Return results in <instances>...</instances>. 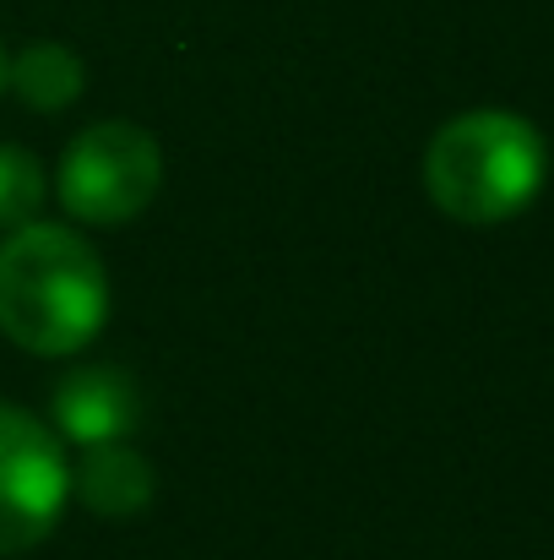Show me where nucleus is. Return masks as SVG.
<instances>
[{"instance_id":"obj_2","label":"nucleus","mask_w":554,"mask_h":560,"mask_svg":"<svg viewBox=\"0 0 554 560\" xmlns=\"http://www.w3.org/2000/svg\"><path fill=\"white\" fill-rule=\"evenodd\" d=\"M550 175V148L533 120L511 109H468L429 137L424 190L457 223L517 218Z\"/></svg>"},{"instance_id":"obj_1","label":"nucleus","mask_w":554,"mask_h":560,"mask_svg":"<svg viewBox=\"0 0 554 560\" xmlns=\"http://www.w3.org/2000/svg\"><path fill=\"white\" fill-rule=\"evenodd\" d=\"M109 322V272L66 223L11 229L0 245V332L38 360H66Z\"/></svg>"},{"instance_id":"obj_7","label":"nucleus","mask_w":554,"mask_h":560,"mask_svg":"<svg viewBox=\"0 0 554 560\" xmlns=\"http://www.w3.org/2000/svg\"><path fill=\"white\" fill-rule=\"evenodd\" d=\"M5 88L27 104V109H38V115H60V109H71L76 98H82V88H87V66L66 49V44H27L11 66H5Z\"/></svg>"},{"instance_id":"obj_3","label":"nucleus","mask_w":554,"mask_h":560,"mask_svg":"<svg viewBox=\"0 0 554 560\" xmlns=\"http://www.w3.org/2000/svg\"><path fill=\"white\" fill-rule=\"evenodd\" d=\"M158 186H164V148L137 120H98L76 131L55 175L60 207L76 223H98V229L142 218Z\"/></svg>"},{"instance_id":"obj_9","label":"nucleus","mask_w":554,"mask_h":560,"mask_svg":"<svg viewBox=\"0 0 554 560\" xmlns=\"http://www.w3.org/2000/svg\"><path fill=\"white\" fill-rule=\"evenodd\" d=\"M5 66H11V60H5V49H0V93H5Z\"/></svg>"},{"instance_id":"obj_5","label":"nucleus","mask_w":554,"mask_h":560,"mask_svg":"<svg viewBox=\"0 0 554 560\" xmlns=\"http://www.w3.org/2000/svg\"><path fill=\"white\" fill-rule=\"evenodd\" d=\"M55 424L76 446L131 441V430L142 424V392L115 365H82L55 386Z\"/></svg>"},{"instance_id":"obj_4","label":"nucleus","mask_w":554,"mask_h":560,"mask_svg":"<svg viewBox=\"0 0 554 560\" xmlns=\"http://www.w3.org/2000/svg\"><path fill=\"white\" fill-rule=\"evenodd\" d=\"M71 501L66 446L27 408L0 402V556L44 545Z\"/></svg>"},{"instance_id":"obj_6","label":"nucleus","mask_w":554,"mask_h":560,"mask_svg":"<svg viewBox=\"0 0 554 560\" xmlns=\"http://www.w3.org/2000/svg\"><path fill=\"white\" fill-rule=\"evenodd\" d=\"M71 485H76L82 506H87L93 517H104V523H131V517H142V512L153 506V495H158L153 463H148L137 446H126V441L87 446V457H82V468H76Z\"/></svg>"},{"instance_id":"obj_8","label":"nucleus","mask_w":554,"mask_h":560,"mask_svg":"<svg viewBox=\"0 0 554 560\" xmlns=\"http://www.w3.org/2000/svg\"><path fill=\"white\" fill-rule=\"evenodd\" d=\"M44 190H49V180H44L38 159H33L27 148L0 142V229H5V234H11V229L38 223Z\"/></svg>"}]
</instances>
